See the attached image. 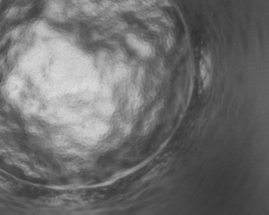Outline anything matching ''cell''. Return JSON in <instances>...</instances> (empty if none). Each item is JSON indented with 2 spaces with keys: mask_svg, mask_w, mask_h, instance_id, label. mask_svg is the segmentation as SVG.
<instances>
[{
  "mask_svg": "<svg viewBox=\"0 0 269 215\" xmlns=\"http://www.w3.org/2000/svg\"><path fill=\"white\" fill-rule=\"evenodd\" d=\"M211 59L209 53H204L201 61V78L203 82L204 88H207L210 85V71H211Z\"/></svg>",
  "mask_w": 269,
  "mask_h": 215,
  "instance_id": "1",
  "label": "cell"
}]
</instances>
